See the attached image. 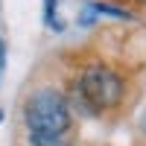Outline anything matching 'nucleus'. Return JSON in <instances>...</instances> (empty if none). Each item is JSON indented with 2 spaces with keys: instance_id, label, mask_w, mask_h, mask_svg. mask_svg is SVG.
<instances>
[{
  "instance_id": "2",
  "label": "nucleus",
  "mask_w": 146,
  "mask_h": 146,
  "mask_svg": "<svg viewBox=\"0 0 146 146\" xmlns=\"http://www.w3.org/2000/svg\"><path fill=\"white\" fill-rule=\"evenodd\" d=\"M123 79L117 76L114 70H108L102 64L88 67L79 76V96L91 105V111H100V108H114L123 100Z\"/></svg>"
},
{
  "instance_id": "4",
  "label": "nucleus",
  "mask_w": 146,
  "mask_h": 146,
  "mask_svg": "<svg viewBox=\"0 0 146 146\" xmlns=\"http://www.w3.org/2000/svg\"><path fill=\"white\" fill-rule=\"evenodd\" d=\"M3 70H6V41L0 38V82H3Z\"/></svg>"
},
{
  "instance_id": "1",
  "label": "nucleus",
  "mask_w": 146,
  "mask_h": 146,
  "mask_svg": "<svg viewBox=\"0 0 146 146\" xmlns=\"http://www.w3.org/2000/svg\"><path fill=\"white\" fill-rule=\"evenodd\" d=\"M23 120L29 129L32 146H70V105L58 91L41 88L23 105Z\"/></svg>"
},
{
  "instance_id": "6",
  "label": "nucleus",
  "mask_w": 146,
  "mask_h": 146,
  "mask_svg": "<svg viewBox=\"0 0 146 146\" xmlns=\"http://www.w3.org/2000/svg\"><path fill=\"white\" fill-rule=\"evenodd\" d=\"M140 3H146V0H140Z\"/></svg>"
},
{
  "instance_id": "5",
  "label": "nucleus",
  "mask_w": 146,
  "mask_h": 146,
  "mask_svg": "<svg viewBox=\"0 0 146 146\" xmlns=\"http://www.w3.org/2000/svg\"><path fill=\"white\" fill-rule=\"evenodd\" d=\"M0 120H3V111H0Z\"/></svg>"
},
{
  "instance_id": "3",
  "label": "nucleus",
  "mask_w": 146,
  "mask_h": 146,
  "mask_svg": "<svg viewBox=\"0 0 146 146\" xmlns=\"http://www.w3.org/2000/svg\"><path fill=\"white\" fill-rule=\"evenodd\" d=\"M44 3H47V9H44V21L50 23L53 29L62 32V29H64V21H56V0H44Z\"/></svg>"
}]
</instances>
